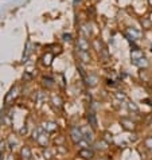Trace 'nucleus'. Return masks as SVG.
<instances>
[{"label": "nucleus", "instance_id": "1", "mask_svg": "<svg viewBox=\"0 0 152 160\" xmlns=\"http://www.w3.org/2000/svg\"><path fill=\"white\" fill-rule=\"evenodd\" d=\"M121 124L124 125V128L125 129H133L135 128V125H133V122H130V121H128V120H125V119H122L121 120Z\"/></svg>", "mask_w": 152, "mask_h": 160}, {"label": "nucleus", "instance_id": "2", "mask_svg": "<svg viewBox=\"0 0 152 160\" xmlns=\"http://www.w3.org/2000/svg\"><path fill=\"white\" fill-rule=\"evenodd\" d=\"M81 156L86 157V159H90V157H93V152L92 151H81Z\"/></svg>", "mask_w": 152, "mask_h": 160}, {"label": "nucleus", "instance_id": "3", "mask_svg": "<svg viewBox=\"0 0 152 160\" xmlns=\"http://www.w3.org/2000/svg\"><path fill=\"white\" fill-rule=\"evenodd\" d=\"M145 145L148 147V148H152V137L147 139V140H145Z\"/></svg>", "mask_w": 152, "mask_h": 160}, {"label": "nucleus", "instance_id": "4", "mask_svg": "<svg viewBox=\"0 0 152 160\" xmlns=\"http://www.w3.org/2000/svg\"><path fill=\"white\" fill-rule=\"evenodd\" d=\"M89 120H90V122H92V127H96V124H97V122H96V119H94V116H90L89 117Z\"/></svg>", "mask_w": 152, "mask_h": 160}, {"label": "nucleus", "instance_id": "5", "mask_svg": "<svg viewBox=\"0 0 152 160\" xmlns=\"http://www.w3.org/2000/svg\"><path fill=\"white\" fill-rule=\"evenodd\" d=\"M105 136H106V140H108V141H110V143H112V135H109V133H105Z\"/></svg>", "mask_w": 152, "mask_h": 160}]
</instances>
